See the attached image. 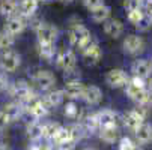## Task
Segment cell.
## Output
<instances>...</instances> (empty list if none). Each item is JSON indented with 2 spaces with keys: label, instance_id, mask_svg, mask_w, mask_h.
<instances>
[{
  "label": "cell",
  "instance_id": "1",
  "mask_svg": "<svg viewBox=\"0 0 152 150\" xmlns=\"http://www.w3.org/2000/svg\"><path fill=\"white\" fill-rule=\"evenodd\" d=\"M68 36H69V44L78 50H84L88 47L91 42H92V38H91V32L86 29L84 26L81 24H75L69 29L68 32Z\"/></svg>",
  "mask_w": 152,
  "mask_h": 150
},
{
  "label": "cell",
  "instance_id": "2",
  "mask_svg": "<svg viewBox=\"0 0 152 150\" xmlns=\"http://www.w3.org/2000/svg\"><path fill=\"white\" fill-rule=\"evenodd\" d=\"M35 32L38 36V44H54L57 39V29L48 23H39L35 26Z\"/></svg>",
  "mask_w": 152,
  "mask_h": 150
},
{
  "label": "cell",
  "instance_id": "3",
  "mask_svg": "<svg viewBox=\"0 0 152 150\" xmlns=\"http://www.w3.org/2000/svg\"><path fill=\"white\" fill-rule=\"evenodd\" d=\"M21 63V57L18 53H15L14 50H6L3 51L2 57H0V68L5 72H14L18 69Z\"/></svg>",
  "mask_w": 152,
  "mask_h": 150
},
{
  "label": "cell",
  "instance_id": "4",
  "mask_svg": "<svg viewBox=\"0 0 152 150\" xmlns=\"http://www.w3.org/2000/svg\"><path fill=\"white\" fill-rule=\"evenodd\" d=\"M11 95L18 102H27L33 96V92H32V87L29 86V83H26L24 80H20L15 84H12Z\"/></svg>",
  "mask_w": 152,
  "mask_h": 150
},
{
  "label": "cell",
  "instance_id": "5",
  "mask_svg": "<svg viewBox=\"0 0 152 150\" xmlns=\"http://www.w3.org/2000/svg\"><path fill=\"white\" fill-rule=\"evenodd\" d=\"M145 110H143V105L142 108H137V110H131L128 111L125 116H124V125L128 128L129 131L136 132L139 129V126L145 122Z\"/></svg>",
  "mask_w": 152,
  "mask_h": 150
},
{
  "label": "cell",
  "instance_id": "6",
  "mask_svg": "<svg viewBox=\"0 0 152 150\" xmlns=\"http://www.w3.org/2000/svg\"><path fill=\"white\" fill-rule=\"evenodd\" d=\"M24 104H26V108H27V111L30 113V116L35 117L36 120L45 117L47 113H48V107L44 104V101L39 99V98L32 96V98H30L27 102H24Z\"/></svg>",
  "mask_w": 152,
  "mask_h": 150
},
{
  "label": "cell",
  "instance_id": "7",
  "mask_svg": "<svg viewBox=\"0 0 152 150\" xmlns=\"http://www.w3.org/2000/svg\"><path fill=\"white\" fill-rule=\"evenodd\" d=\"M128 75L125 71L122 69H112L105 74V83L110 86V87H124L128 81Z\"/></svg>",
  "mask_w": 152,
  "mask_h": 150
},
{
  "label": "cell",
  "instance_id": "8",
  "mask_svg": "<svg viewBox=\"0 0 152 150\" xmlns=\"http://www.w3.org/2000/svg\"><path fill=\"white\" fill-rule=\"evenodd\" d=\"M33 83L41 90H48L56 84V77L50 71H38L33 75Z\"/></svg>",
  "mask_w": 152,
  "mask_h": 150
},
{
  "label": "cell",
  "instance_id": "9",
  "mask_svg": "<svg viewBox=\"0 0 152 150\" xmlns=\"http://www.w3.org/2000/svg\"><path fill=\"white\" fill-rule=\"evenodd\" d=\"M24 29H26V20L21 15L9 17L8 21H6V26H5V30L12 36H18L20 33H23Z\"/></svg>",
  "mask_w": 152,
  "mask_h": 150
},
{
  "label": "cell",
  "instance_id": "10",
  "mask_svg": "<svg viewBox=\"0 0 152 150\" xmlns=\"http://www.w3.org/2000/svg\"><path fill=\"white\" fill-rule=\"evenodd\" d=\"M145 89H146L145 80L140 78V77H136V75H134L131 80H128L126 84H125V92H126V95L131 98L133 101H134V99L137 98V95L142 93Z\"/></svg>",
  "mask_w": 152,
  "mask_h": 150
},
{
  "label": "cell",
  "instance_id": "11",
  "mask_svg": "<svg viewBox=\"0 0 152 150\" xmlns=\"http://www.w3.org/2000/svg\"><path fill=\"white\" fill-rule=\"evenodd\" d=\"M124 50L129 54H137L143 50L145 47V41L142 36H137V35H129L124 39Z\"/></svg>",
  "mask_w": 152,
  "mask_h": 150
},
{
  "label": "cell",
  "instance_id": "12",
  "mask_svg": "<svg viewBox=\"0 0 152 150\" xmlns=\"http://www.w3.org/2000/svg\"><path fill=\"white\" fill-rule=\"evenodd\" d=\"M81 53H83V57H84L88 65H96L102 57V51H101V48L96 42H91Z\"/></svg>",
  "mask_w": 152,
  "mask_h": 150
},
{
  "label": "cell",
  "instance_id": "13",
  "mask_svg": "<svg viewBox=\"0 0 152 150\" xmlns=\"http://www.w3.org/2000/svg\"><path fill=\"white\" fill-rule=\"evenodd\" d=\"M75 63H77V59H75L74 51H71V50L62 51L59 54V57H57V66L62 68L65 72L75 69Z\"/></svg>",
  "mask_w": 152,
  "mask_h": 150
},
{
  "label": "cell",
  "instance_id": "14",
  "mask_svg": "<svg viewBox=\"0 0 152 150\" xmlns=\"http://www.w3.org/2000/svg\"><path fill=\"white\" fill-rule=\"evenodd\" d=\"M84 87L86 86L83 83H80L78 80L75 81H68L66 86L63 87V95L69 98V99H78L83 96V92H84Z\"/></svg>",
  "mask_w": 152,
  "mask_h": 150
},
{
  "label": "cell",
  "instance_id": "15",
  "mask_svg": "<svg viewBox=\"0 0 152 150\" xmlns=\"http://www.w3.org/2000/svg\"><path fill=\"white\" fill-rule=\"evenodd\" d=\"M131 71L136 77H140V78H148L152 72V63L149 60H145V59H139L136 60L133 65H131Z\"/></svg>",
  "mask_w": 152,
  "mask_h": 150
},
{
  "label": "cell",
  "instance_id": "16",
  "mask_svg": "<svg viewBox=\"0 0 152 150\" xmlns=\"http://www.w3.org/2000/svg\"><path fill=\"white\" fill-rule=\"evenodd\" d=\"M81 98L84 99V102L88 105H96L102 99V92H101L99 87H96V86H88V87H84Z\"/></svg>",
  "mask_w": 152,
  "mask_h": 150
},
{
  "label": "cell",
  "instance_id": "17",
  "mask_svg": "<svg viewBox=\"0 0 152 150\" xmlns=\"http://www.w3.org/2000/svg\"><path fill=\"white\" fill-rule=\"evenodd\" d=\"M104 32L110 36V38H119L124 32V24L122 21L115 20V18H108L107 21H104Z\"/></svg>",
  "mask_w": 152,
  "mask_h": 150
},
{
  "label": "cell",
  "instance_id": "18",
  "mask_svg": "<svg viewBox=\"0 0 152 150\" xmlns=\"http://www.w3.org/2000/svg\"><path fill=\"white\" fill-rule=\"evenodd\" d=\"M118 135H119V131L116 125H110V126H102L99 128V138L107 143V144H112L118 140Z\"/></svg>",
  "mask_w": 152,
  "mask_h": 150
},
{
  "label": "cell",
  "instance_id": "19",
  "mask_svg": "<svg viewBox=\"0 0 152 150\" xmlns=\"http://www.w3.org/2000/svg\"><path fill=\"white\" fill-rule=\"evenodd\" d=\"M6 117L9 119V122H15L21 117V113H23V108H21V104L20 102H9L3 107V110H2Z\"/></svg>",
  "mask_w": 152,
  "mask_h": 150
},
{
  "label": "cell",
  "instance_id": "20",
  "mask_svg": "<svg viewBox=\"0 0 152 150\" xmlns=\"http://www.w3.org/2000/svg\"><path fill=\"white\" fill-rule=\"evenodd\" d=\"M96 114V120L99 123V128L102 126H110V125H116V113L112 111V110H102V111H98L95 113Z\"/></svg>",
  "mask_w": 152,
  "mask_h": 150
},
{
  "label": "cell",
  "instance_id": "21",
  "mask_svg": "<svg viewBox=\"0 0 152 150\" xmlns=\"http://www.w3.org/2000/svg\"><path fill=\"white\" fill-rule=\"evenodd\" d=\"M126 12H128V21L131 24H134V26H140V24H143L145 23V20H146V15H145V12L142 11V8H140V5L139 6H134V8H129V9H126Z\"/></svg>",
  "mask_w": 152,
  "mask_h": 150
},
{
  "label": "cell",
  "instance_id": "22",
  "mask_svg": "<svg viewBox=\"0 0 152 150\" xmlns=\"http://www.w3.org/2000/svg\"><path fill=\"white\" fill-rule=\"evenodd\" d=\"M151 138H152V126L149 123H145L143 122L139 126V129L136 131V140L140 144H146V143L151 141Z\"/></svg>",
  "mask_w": 152,
  "mask_h": 150
},
{
  "label": "cell",
  "instance_id": "23",
  "mask_svg": "<svg viewBox=\"0 0 152 150\" xmlns=\"http://www.w3.org/2000/svg\"><path fill=\"white\" fill-rule=\"evenodd\" d=\"M38 3H39L38 0H21L20 6H18L20 15L24 17V18L32 17V15L36 12V9H38Z\"/></svg>",
  "mask_w": 152,
  "mask_h": 150
},
{
  "label": "cell",
  "instance_id": "24",
  "mask_svg": "<svg viewBox=\"0 0 152 150\" xmlns=\"http://www.w3.org/2000/svg\"><path fill=\"white\" fill-rule=\"evenodd\" d=\"M63 98H65V95H63V90H51V92H48L45 96H44V104L48 107H57V105H60L62 104V101H63Z\"/></svg>",
  "mask_w": 152,
  "mask_h": 150
},
{
  "label": "cell",
  "instance_id": "25",
  "mask_svg": "<svg viewBox=\"0 0 152 150\" xmlns=\"http://www.w3.org/2000/svg\"><path fill=\"white\" fill-rule=\"evenodd\" d=\"M92 12V20L96 21V23H104V21H107L108 18H110V8L105 6V5H101L95 9L91 11Z\"/></svg>",
  "mask_w": 152,
  "mask_h": 150
},
{
  "label": "cell",
  "instance_id": "26",
  "mask_svg": "<svg viewBox=\"0 0 152 150\" xmlns=\"http://www.w3.org/2000/svg\"><path fill=\"white\" fill-rule=\"evenodd\" d=\"M18 8V3L15 0H0V14L3 17H12L15 15V11Z\"/></svg>",
  "mask_w": 152,
  "mask_h": 150
},
{
  "label": "cell",
  "instance_id": "27",
  "mask_svg": "<svg viewBox=\"0 0 152 150\" xmlns=\"http://www.w3.org/2000/svg\"><path fill=\"white\" fill-rule=\"evenodd\" d=\"M42 126L44 125L39 120H35L27 126V135H29L30 140H39L42 137Z\"/></svg>",
  "mask_w": 152,
  "mask_h": 150
},
{
  "label": "cell",
  "instance_id": "28",
  "mask_svg": "<svg viewBox=\"0 0 152 150\" xmlns=\"http://www.w3.org/2000/svg\"><path fill=\"white\" fill-rule=\"evenodd\" d=\"M38 53L42 59L51 60L54 57V53H56L54 44H38Z\"/></svg>",
  "mask_w": 152,
  "mask_h": 150
},
{
  "label": "cell",
  "instance_id": "29",
  "mask_svg": "<svg viewBox=\"0 0 152 150\" xmlns=\"http://www.w3.org/2000/svg\"><path fill=\"white\" fill-rule=\"evenodd\" d=\"M60 125L59 123H54V122H50V123H45L42 126V137L47 138V140H53L54 135L57 134Z\"/></svg>",
  "mask_w": 152,
  "mask_h": 150
},
{
  "label": "cell",
  "instance_id": "30",
  "mask_svg": "<svg viewBox=\"0 0 152 150\" xmlns=\"http://www.w3.org/2000/svg\"><path fill=\"white\" fill-rule=\"evenodd\" d=\"M68 140H72V138H71L69 126H60L59 131H57V134H56L54 138H53V141H54L56 144H60V143H65V141H68Z\"/></svg>",
  "mask_w": 152,
  "mask_h": 150
},
{
  "label": "cell",
  "instance_id": "31",
  "mask_svg": "<svg viewBox=\"0 0 152 150\" xmlns=\"http://www.w3.org/2000/svg\"><path fill=\"white\" fill-rule=\"evenodd\" d=\"M84 129H86V132H95V131H99V123H98V120H96V114H91V116H88L84 119Z\"/></svg>",
  "mask_w": 152,
  "mask_h": 150
},
{
  "label": "cell",
  "instance_id": "32",
  "mask_svg": "<svg viewBox=\"0 0 152 150\" xmlns=\"http://www.w3.org/2000/svg\"><path fill=\"white\" fill-rule=\"evenodd\" d=\"M14 45V36L9 35L6 30L0 32V50H11V47Z\"/></svg>",
  "mask_w": 152,
  "mask_h": 150
},
{
  "label": "cell",
  "instance_id": "33",
  "mask_svg": "<svg viewBox=\"0 0 152 150\" xmlns=\"http://www.w3.org/2000/svg\"><path fill=\"white\" fill-rule=\"evenodd\" d=\"M65 116L69 117V119H77L80 116V108L74 102H69V104L65 105Z\"/></svg>",
  "mask_w": 152,
  "mask_h": 150
},
{
  "label": "cell",
  "instance_id": "34",
  "mask_svg": "<svg viewBox=\"0 0 152 150\" xmlns=\"http://www.w3.org/2000/svg\"><path fill=\"white\" fill-rule=\"evenodd\" d=\"M119 150H140L131 140H129V138H122L121 140V144H119Z\"/></svg>",
  "mask_w": 152,
  "mask_h": 150
},
{
  "label": "cell",
  "instance_id": "35",
  "mask_svg": "<svg viewBox=\"0 0 152 150\" xmlns=\"http://www.w3.org/2000/svg\"><path fill=\"white\" fill-rule=\"evenodd\" d=\"M83 3H84V6L88 8L89 11H92V9L104 5V0H83Z\"/></svg>",
  "mask_w": 152,
  "mask_h": 150
},
{
  "label": "cell",
  "instance_id": "36",
  "mask_svg": "<svg viewBox=\"0 0 152 150\" xmlns=\"http://www.w3.org/2000/svg\"><path fill=\"white\" fill-rule=\"evenodd\" d=\"M57 149L59 150H74L75 149V141L74 140H68L65 143H60V144H57Z\"/></svg>",
  "mask_w": 152,
  "mask_h": 150
},
{
  "label": "cell",
  "instance_id": "37",
  "mask_svg": "<svg viewBox=\"0 0 152 150\" xmlns=\"http://www.w3.org/2000/svg\"><path fill=\"white\" fill-rule=\"evenodd\" d=\"M9 123H11V122H9V119L6 117V114H5L2 110H0V131L5 129V128H6Z\"/></svg>",
  "mask_w": 152,
  "mask_h": 150
},
{
  "label": "cell",
  "instance_id": "38",
  "mask_svg": "<svg viewBox=\"0 0 152 150\" xmlns=\"http://www.w3.org/2000/svg\"><path fill=\"white\" fill-rule=\"evenodd\" d=\"M8 87H9V84H8V78H6L3 74H0V93L5 92Z\"/></svg>",
  "mask_w": 152,
  "mask_h": 150
},
{
  "label": "cell",
  "instance_id": "39",
  "mask_svg": "<svg viewBox=\"0 0 152 150\" xmlns=\"http://www.w3.org/2000/svg\"><path fill=\"white\" fill-rule=\"evenodd\" d=\"M145 9H146V14H148L149 17H152V0H146Z\"/></svg>",
  "mask_w": 152,
  "mask_h": 150
},
{
  "label": "cell",
  "instance_id": "40",
  "mask_svg": "<svg viewBox=\"0 0 152 150\" xmlns=\"http://www.w3.org/2000/svg\"><path fill=\"white\" fill-rule=\"evenodd\" d=\"M26 150H42V149H41L39 146H29Z\"/></svg>",
  "mask_w": 152,
  "mask_h": 150
},
{
  "label": "cell",
  "instance_id": "41",
  "mask_svg": "<svg viewBox=\"0 0 152 150\" xmlns=\"http://www.w3.org/2000/svg\"><path fill=\"white\" fill-rule=\"evenodd\" d=\"M0 150H12L9 146H6V144H0Z\"/></svg>",
  "mask_w": 152,
  "mask_h": 150
},
{
  "label": "cell",
  "instance_id": "42",
  "mask_svg": "<svg viewBox=\"0 0 152 150\" xmlns=\"http://www.w3.org/2000/svg\"><path fill=\"white\" fill-rule=\"evenodd\" d=\"M38 2H44V3H50V2H53V0H38Z\"/></svg>",
  "mask_w": 152,
  "mask_h": 150
},
{
  "label": "cell",
  "instance_id": "43",
  "mask_svg": "<svg viewBox=\"0 0 152 150\" xmlns=\"http://www.w3.org/2000/svg\"><path fill=\"white\" fill-rule=\"evenodd\" d=\"M83 150H96V149H94V147H86V149H83Z\"/></svg>",
  "mask_w": 152,
  "mask_h": 150
},
{
  "label": "cell",
  "instance_id": "44",
  "mask_svg": "<svg viewBox=\"0 0 152 150\" xmlns=\"http://www.w3.org/2000/svg\"><path fill=\"white\" fill-rule=\"evenodd\" d=\"M42 150H53V149H50V147H45V149H42Z\"/></svg>",
  "mask_w": 152,
  "mask_h": 150
},
{
  "label": "cell",
  "instance_id": "45",
  "mask_svg": "<svg viewBox=\"0 0 152 150\" xmlns=\"http://www.w3.org/2000/svg\"><path fill=\"white\" fill-rule=\"evenodd\" d=\"M137 2H139V3H142V2H146V0H137Z\"/></svg>",
  "mask_w": 152,
  "mask_h": 150
},
{
  "label": "cell",
  "instance_id": "46",
  "mask_svg": "<svg viewBox=\"0 0 152 150\" xmlns=\"http://www.w3.org/2000/svg\"><path fill=\"white\" fill-rule=\"evenodd\" d=\"M149 90H151V92H152V80H151V89H149Z\"/></svg>",
  "mask_w": 152,
  "mask_h": 150
},
{
  "label": "cell",
  "instance_id": "47",
  "mask_svg": "<svg viewBox=\"0 0 152 150\" xmlns=\"http://www.w3.org/2000/svg\"><path fill=\"white\" fill-rule=\"evenodd\" d=\"M62 2H72V0H62Z\"/></svg>",
  "mask_w": 152,
  "mask_h": 150
}]
</instances>
